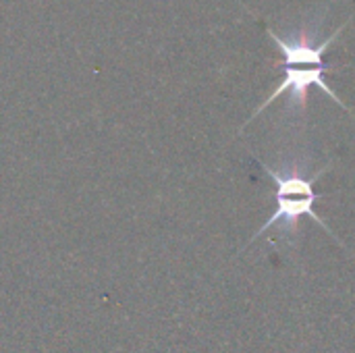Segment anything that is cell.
<instances>
[{"label":"cell","instance_id":"cell-1","mask_svg":"<svg viewBox=\"0 0 355 353\" xmlns=\"http://www.w3.org/2000/svg\"><path fill=\"white\" fill-rule=\"evenodd\" d=\"M260 166L264 169V173L275 181V200H277V210L272 212V216L264 223V227L254 235L260 237L264 235V231L272 229V227H279L281 233L287 237V239H293L297 235V227H300V221L304 216L312 218L316 225H320L329 235L335 237V233L329 229V225L316 214L314 210V204L318 202V193L314 191V183L324 175L329 173V166L327 169H320L318 173H314L312 177H304L300 173L297 166H289V171H279V169H272L264 162H260Z\"/></svg>","mask_w":355,"mask_h":353},{"label":"cell","instance_id":"cell-2","mask_svg":"<svg viewBox=\"0 0 355 353\" xmlns=\"http://www.w3.org/2000/svg\"><path fill=\"white\" fill-rule=\"evenodd\" d=\"M333 67L331 64H304V69H297V67H285V79L281 81V85L266 98V102H262L258 106V110L254 112V117H258L268 104H272L279 96H283L285 92H289V108L291 110H297L300 114H304L306 110V102H308V87L310 85H318L327 96H331L341 108L349 110L345 106V102L333 92V87L324 81V73L331 71ZM252 117V119H254Z\"/></svg>","mask_w":355,"mask_h":353}]
</instances>
